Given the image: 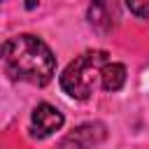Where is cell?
<instances>
[{"instance_id":"6da1fadb","label":"cell","mask_w":149,"mask_h":149,"mask_svg":"<svg viewBox=\"0 0 149 149\" xmlns=\"http://www.w3.org/2000/svg\"><path fill=\"white\" fill-rule=\"evenodd\" d=\"M2 65L9 79L47 86L56 74V56L37 35H14L2 44Z\"/></svg>"},{"instance_id":"8992f818","label":"cell","mask_w":149,"mask_h":149,"mask_svg":"<svg viewBox=\"0 0 149 149\" xmlns=\"http://www.w3.org/2000/svg\"><path fill=\"white\" fill-rule=\"evenodd\" d=\"M112 9H116V7L102 5V2L91 5V7H88V21H91V26H100V23L105 21L107 28H112V26H114V21H109V12H112Z\"/></svg>"},{"instance_id":"5b68a950","label":"cell","mask_w":149,"mask_h":149,"mask_svg":"<svg viewBox=\"0 0 149 149\" xmlns=\"http://www.w3.org/2000/svg\"><path fill=\"white\" fill-rule=\"evenodd\" d=\"M126 84V65L123 63H107L102 68V79H100V86L107 91V93H114V91H121Z\"/></svg>"},{"instance_id":"277c9868","label":"cell","mask_w":149,"mask_h":149,"mask_svg":"<svg viewBox=\"0 0 149 149\" xmlns=\"http://www.w3.org/2000/svg\"><path fill=\"white\" fill-rule=\"evenodd\" d=\"M102 137H105L102 123H81L79 128H74L72 133L65 135L61 147L63 149H91L98 142H102Z\"/></svg>"},{"instance_id":"3957f363","label":"cell","mask_w":149,"mask_h":149,"mask_svg":"<svg viewBox=\"0 0 149 149\" xmlns=\"http://www.w3.org/2000/svg\"><path fill=\"white\" fill-rule=\"evenodd\" d=\"M63 121H65V116L58 107H54L49 102H40L30 114V130H33L35 137L42 140V137H49L56 130H61Z\"/></svg>"},{"instance_id":"52a82bcc","label":"cell","mask_w":149,"mask_h":149,"mask_svg":"<svg viewBox=\"0 0 149 149\" xmlns=\"http://www.w3.org/2000/svg\"><path fill=\"white\" fill-rule=\"evenodd\" d=\"M128 9L140 19H149V0L147 2H128Z\"/></svg>"},{"instance_id":"7a4b0ae2","label":"cell","mask_w":149,"mask_h":149,"mask_svg":"<svg viewBox=\"0 0 149 149\" xmlns=\"http://www.w3.org/2000/svg\"><path fill=\"white\" fill-rule=\"evenodd\" d=\"M109 63L107 51L93 49L79 54L61 72V88L74 100H88L102 79V68Z\"/></svg>"}]
</instances>
